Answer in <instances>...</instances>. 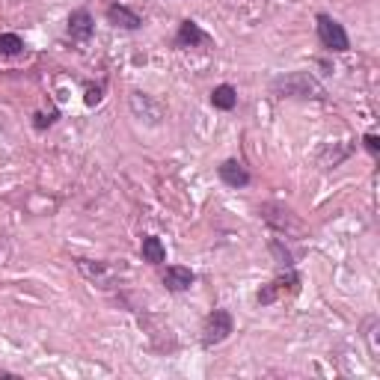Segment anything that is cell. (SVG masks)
<instances>
[{"label":"cell","mask_w":380,"mask_h":380,"mask_svg":"<svg viewBox=\"0 0 380 380\" xmlns=\"http://www.w3.org/2000/svg\"><path fill=\"white\" fill-rule=\"evenodd\" d=\"M270 93L277 98H312V101L327 98V93H324V86L318 83L312 71H288V75L274 78Z\"/></svg>","instance_id":"1"},{"label":"cell","mask_w":380,"mask_h":380,"mask_svg":"<svg viewBox=\"0 0 380 380\" xmlns=\"http://www.w3.org/2000/svg\"><path fill=\"white\" fill-rule=\"evenodd\" d=\"M315 27H318V42L327 48L330 53H345V51H351V39H348V30L342 27V21H336L333 15H327V12H318V18H315Z\"/></svg>","instance_id":"2"},{"label":"cell","mask_w":380,"mask_h":380,"mask_svg":"<svg viewBox=\"0 0 380 380\" xmlns=\"http://www.w3.org/2000/svg\"><path fill=\"white\" fill-rule=\"evenodd\" d=\"M235 333V318L229 309H214L205 321H202V348H214L223 345V342Z\"/></svg>","instance_id":"3"},{"label":"cell","mask_w":380,"mask_h":380,"mask_svg":"<svg viewBox=\"0 0 380 380\" xmlns=\"http://www.w3.org/2000/svg\"><path fill=\"white\" fill-rule=\"evenodd\" d=\"M211 36L199 27L193 18H185L182 24H178V33H175V48H196V45H208Z\"/></svg>","instance_id":"4"},{"label":"cell","mask_w":380,"mask_h":380,"mask_svg":"<svg viewBox=\"0 0 380 380\" xmlns=\"http://www.w3.org/2000/svg\"><path fill=\"white\" fill-rule=\"evenodd\" d=\"M68 36H71V42H86L89 36L96 33V18L89 15V9H75L68 15Z\"/></svg>","instance_id":"5"},{"label":"cell","mask_w":380,"mask_h":380,"mask_svg":"<svg viewBox=\"0 0 380 380\" xmlns=\"http://www.w3.org/2000/svg\"><path fill=\"white\" fill-rule=\"evenodd\" d=\"M160 282H164L167 292L178 294V292H188V288L196 282V277H193V270L185 267V265H170L164 270V277H160Z\"/></svg>","instance_id":"6"},{"label":"cell","mask_w":380,"mask_h":380,"mask_svg":"<svg viewBox=\"0 0 380 380\" xmlns=\"http://www.w3.org/2000/svg\"><path fill=\"white\" fill-rule=\"evenodd\" d=\"M217 175H220V182H223L226 188H235V190L250 185V173L244 170V164H241V160H235V158L223 160V164L217 167Z\"/></svg>","instance_id":"7"},{"label":"cell","mask_w":380,"mask_h":380,"mask_svg":"<svg viewBox=\"0 0 380 380\" xmlns=\"http://www.w3.org/2000/svg\"><path fill=\"white\" fill-rule=\"evenodd\" d=\"M107 21H111L113 27H122V30H140L143 27V18L125 4H111L107 6Z\"/></svg>","instance_id":"8"},{"label":"cell","mask_w":380,"mask_h":380,"mask_svg":"<svg viewBox=\"0 0 380 380\" xmlns=\"http://www.w3.org/2000/svg\"><path fill=\"white\" fill-rule=\"evenodd\" d=\"M140 256H143V262H149V265H164L167 262V247H164V241H160L158 235H146L143 244H140Z\"/></svg>","instance_id":"9"},{"label":"cell","mask_w":380,"mask_h":380,"mask_svg":"<svg viewBox=\"0 0 380 380\" xmlns=\"http://www.w3.org/2000/svg\"><path fill=\"white\" fill-rule=\"evenodd\" d=\"M211 104L217 107V111H223V113L235 111V107H238V89H235L232 83L214 86V89H211Z\"/></svg>","instance_id":"10"},{"label":"cell","mask_w":380,"mask_h":380,"mask_svg":"<svg viewBox=\"0 0 380 380\" xmlns=\"http://www.w3.org/2000/svg\"><path fill=\"white\" fill-rule=\"evenodd\" d=\"M24 51V39L18 33H0V53L4 57H15Z\"/></svg>","instance_id":"11"},{"label":"cell","mask_w":380,"mask_h":380,"mask_svg":"<svg viewBox=\"0 0 380 380\" xmlns=\"http://www.w3.org/2000/svg\"><path fill=\"white\" fill-rule=\"evenodd\" d=\"M270 252H274V256H277V265H282V267H294L292 252H288V250L282 247V241H279V238H274V241H270Z\"/></svg>","instance_id":"12"},{"label":"cell","mask_w":380,"mask_h":380,"mask_svg":"<svg viewBox=\"0 0 380 380\" xmlns=\"http://www.w3.org/2000/svg\"><path fill=\"white\" fill-rule=\"evenodd\" d=\"M256 300H259V306H270V303H277V300H279V288H277V282L262 285V288H259V294H256Z\"/></svg>","instance_id":"13"},{"label":"cell","mask_w":380,"mask_h":380,"mask_svg":"<svg viewBox=\"0 0 380 380\" xmlns=\"http://www.w3.org/2000/svg\"><path fill=\"white\" fill-rule=\"evenodd\" d=\"M101 98H104V86H86V96H83V104L86 107L101 104Z\"/></svg>","instance_id":"14"},{"label":"cell","mask_w":380,"mask_h":380,"mask_svg":"<svg viewBox=\"0 0 380 380\" xmlns=\"http://www.w3.org/2000/svg\"><path fill=\"white\" fill-rule=\"evenodd\" d=\"M53 122H57V111H53V113H48V116H45V113H36V116H33V125H36V128H39V131L51 128Z\"/></svg>","instance_id":"15"},{"label":"cell","mask_w":380,"mask_h":380,"mask_svg":"<svg viewBox=\"0 0 380 380\" xmlns=\"http://www.w3.org/2000/svg\"><path fill=\"white\" fill-rule=\"evenodd\" d=\"M363 146H366L369 155H374V158L380 155V140H377V134H366L363 137Z\"/></svg>","instance_id":"16"}]
</instances>
